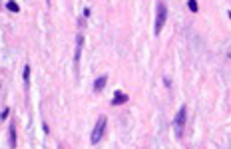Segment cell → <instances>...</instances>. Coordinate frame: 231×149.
Wrapping results in <instances>:
<instances>
[{
  "mask_svg": "<svg viewBox=\"0 0 231 149\" xmlns=\"http://www.w3.org/2000/svg\"><path fill=\"white\" fill-rule=\"evenodd\" d=\"M58 149H64V147H62V145H60V147H58Z\"/></svg>",
  "mask_w": 231,
  "mask_h": 149,
  "instance_id": "cell-12",
  "label": "cell"
},
{
  "mask_svg": "<svg viewBox=\"0 0 231 149\" xmlns=\"http://www.w3.org/2000/svg\"><path fill=\"white\" fill-rule=\"evenodd\" d=\"M187 6H189V10H191V12H197V8H199L195 0H189V2H187Z\"/></svg>",
  "mask_w": 231,
  "mask_h": 149,
  "instance_id": "cell-10",
  "label": "cell"
},
{
  "mask_svg": "<svg viewBox=\"0 0 231 149\" xmlns=\"http://www.w3.org/2000/svg\"><path fill=\"white\" fill-rule=\"evenodd\" d=\"M6 8H8L10 12H18V10H20V6L16 4V2H12V0H10V2H6Z\"/></svg>",
  "mask_w": 231,
  "mask_h": 149,
  "instance_id": "cell-8",
  "label": "cell"
},
{
  "mask_svg": "<svg viewBox=\"0 0 231 149\" xmlns=\"http://www.w3.org/2000/svg\"><path fill=\"white\" fill-rule=\"evenodd\" d=\"M82 44H84V38H82V36H78V40H76V54H74V62H76V66H78V62H80V54H82Z\"/></svg>",
  "mask_w": 231,
  "mask_h": 149,
  "instance_id": "cell-6",
  "label": "cell"
},
{
  "mask_svg": "<svg viewBox=\"0 0 231 149\" xmlns=\"http://www.w3.org/2000/svg\"><path fill=\"white\" fill-rule=\"evenodd\" d=\"M28 82H30V66H24V84L28 86Z\"/></svg>",
  "mask_w": 231,
  "mask_h": 149,
  "instance_id": "cell-9",
  "label": "cell"
},
{
  "mask_svg": "<svg viewBox=\"0 0 231 149\" xmlns=\"http://www.w3.org/2000/svg\"><path fill=\"white\" fill-rule=\"evenodd\" d=\"M8 141H10V149H16V125L10 123L8 127Z\"/></svg>",
  "mask_w": 231,
  "mask_h": 149,
  "instance_id": "cell-5",
  "label": "cell"
},
{
  "mask_svg": "<svg viewBox=\"0 0 231 149\" xmlns=\"http://www.w3.org/2000/svg\"><path fill=\"white\" fill-rule=\"evenodd\" d=\"M106 123H108V117L106 116H100L96 121V125H94V129H92V135H90V141L94 145L98 143V141L104 137V131H106Z\"/></svg>",
  "mask_w": 231,
  "mask_h": 149,
  "instance_id": "cell-2",
  "label": "cell"
},
{
  "mask_svg": "<svg viewBox=\"0 0 231 149\" xmlns=\"http://www.w3.org/2000/svg\"><path fill=\"white\" fill-rule=\"evenodd\" d=\"M229 58H231V52H229Z\"/></svg>",
  "mask_w": 231,
  "mask_h": 149,
  "instance_id": "cell-13",
  "label": "cell"
},
{
  "mask_svg": "<svg viewBox=\"0 0 231 149\" xmlns=\"http://www.w3.org/2000/svg\"><path fill=\"white\" fill-rule=\"evenodd\" d=\"M106 82H108V76H100L96 82H94V91H102L106 87Z\"/></svg>",
  "mask_w": 231,
  "mask_h": 149,
  "instance_id": "cell-7",
  "label": "cell"
},
{
  "mask_svg": "<svg viewBox=\"0 0 231 149\" xmlns=\"http://www.w3.org/2000/svg\"><path fill=\"white\" fill-rule=\"evenodd\" d=\"M165 20H168V6H165V2H158L155 4V28H154L155 36H159Z\"/></svg>",
  "mask_w": 231,
  "mask_h": 149,
  "instance_id": "cell-1",
  "label": "cell"
},
{
  "mask_svg": "<svg viewBox=\"0 0 231 149\" xmlns=\"http://www.w3.org/2000/svg\"><path fill=\"white\" fill-rule=\"evenodd\" d=\"M183 125H185V106L179 107L177 116H175V119H173V131H175L177 137L183 135Z\"/></svg>",
  "mask_w": 231,
  "mask_h": 149,
  "instance_id": "cell-3",
  "label": "cell"
},
{
  "mask_svg": "<svg viewBox=\"0 0 231 149\" xmlns=\"http://www.w3.org/2000/svg\"><path fill=\"white\" fill-rule=\"evenodd\" d=\"M125 101H128V94H124V91H114V97H112V103H114V106H122Z\"/></svg>",
  "mask_w": 231,
  "mask_h": 149,
  "instance_id": "cell-4",
  "label": "cell"
},
{
  "mask_svg": "<svg viewBox=\"0 0 231 149\" xmlns=\"http://www.w3.org/2000/svg\"><path fill=\"white\" fill-rule=\"evenodd\" d=\"M8 113H10L8 107H6V109H2V113H0V119H6V117H8Z\"/></svg>",
  "mask_w": 231,
  "mask_h": 149,
  "instance_id": "cell-11",
  "label": "cell"
}]
</instances>
